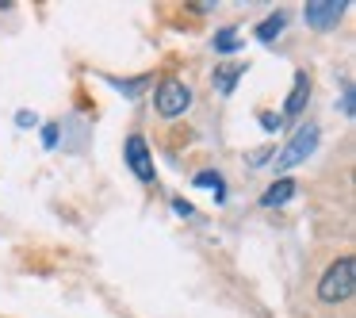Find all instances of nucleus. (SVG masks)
<instances>
[{"mask_svg": "<svg viewBox=\"0 0 356 318\" xmlns=\"http://www.w3.org/2000/svg\"><path fill=\"white\" fill-rule=\"evenodd\" d=\"M356 292V264L353 257H337V261L325 269V276L318 280V299L322 303H345Z\"/></svg>", "mask_w": 356, "mask_h": 318, "instance_id": "f257e3e1", "label": "nucleus"}, {"mask_svg": "<svg viewBox=\"0 0 356 318\" xmlns=\"http://www.w3.org/2000/svg\"><path fill=\"white\" fill-rule=\"evenodd\" d=\"M154 104H157V116L177 119V116H184V111H188V104H192V88H188L184 81L169 77V81H161V85H157Z\"/></svg>", "mask_w": 356, "mask_h": 318, "instance_id": "f03ea898", "label": "nucleus"}, {"mask_svg": "<svg viewBox=\"0 0 356 318\" xmlns=\"http://www.w3.org/2000/svg\"><path fill=\"white\" fill-rule=\"evenodd\" d=\"M314 146H318V127H302V131L295 134V138L287 142L284 150H280V157H276V169H291V165L307 161V157L314 154Z\"/></svg>", "mask_w": 356, "mask_h": 318, "instance_id": "7ed1b4c3", "label": "nucleus"}, {"mask_svg": "<svg viewBox=\"0 0 356 318\" xmlns=\"http://www.w3.org/2000/svg\"><path fill=\"white\" fill-rule=\"evenodd\" d=\"M127 165H131V173L142 180V184H154V157H149V146L142 134H131L127 138Z\"/></svg>", "mask_w": 356, "mask_h": 318, "instance_id": "20e7f679", "label": "nucleus"}, {"mask_svg": "<svg viewBox=\"0 0 356 318\" xmlns=\"http://www.w3.org/2000/svg\"><path fill=\"white\" fill-rule=\"evenodd\" d=\"M341 12H345V4L341 0H325V4H307V24L318 27V31H325L330 24H337Z\"/></svg>", "mask_w": 356, "mask_h": 318, "instance_id": "39448f33", "label": "nucleus"}, {"mask_svg": "<svg viewBox=\"0 0 356 318\" xmlns=\"http://www.w3.org/2000/svg\"><path fill=\"white\" fill-rule=\"evenodd\" d=\"M307 100H310V77H307V73H295V88H291V96H287L284 116H280V119H295V116H302Z\"/></svg>", "mask_w": 356, "mask_h": 318, "instance_id": "423d86ee", "label": "nucleus"}, {"mask_svg": "<svg viewBox=\"0 0 356 318\" xmlns=\"http://www.w3.org/2000/svg\"><path fill=\"white\" fill-rule=\"evenodd\" d=\"M245 73V62H230V65H218L215 70V88L222 96H230L234 93V85H238V77Z\"/></svg>", "mask_w": 356, "mask_h": 318, "instance_id": "0eeeda50", "label": "nucleus"}, {"mask_svg": "<svg viewBox=\"0 0 356 318\" xmlns=\"http://www.w3.org/2000/svg\"><path fill=\"white\" fill-rule=\"evenodd\" d=\"M291 196H295V180L284 177V180H276V184L261 196V203H264V207H280V203H287Z\"/></svg>", "mask_w": 356, "mask_h": 318, "instance_id": "6e6552de", "label": "nucleus"}, {"mask_svg": "<svg viewBox=\"0 0 356 318\" xmlns=\"http://www.w3.org/2000/svg\"><path fill=\"white\" fill-rule=\"evenodd\" d=\"M284 24H287V16H284V12H276V16H268L261 27H257V39H261V42H272L280 31H284Z\"/></svg>", "mask_w": 356, "mask_h": 318, "instance_id": "1a4fd4ad", "label": "nucleus"}, {"mask_svg": "<svg viewBox=\"0 0 356 318\" xmlns=\"http://www.w3.org/2000/svg\"><path fill=\"white\" fill-rule=\"evenodd\" d=\"M238 47H241V39L234 35V27H226L222 35H215V50H218V54H230V50H238Z\"/></svg>", "mask_w": 356, "mask_h": 318, "instance_id": "9d476101", "label": "nucleus"}, {"mask_svg": "<svg viewBox=\"0 0 356 318\" xmlns=\"http://www.w3.org/2000/svg\"><path fill=\"white\" fill-rule=\"evenodd\" d=\"M195 184H200V188H215V196H222V177H218V173H200Z\"/></svg>", "mask_w": 356, "mask_h": 318, "instance_id": "9b49d317", "label": "nucleus"}, {"mask_svg": "<svg viewBox=\"0 0 356 318\" xmlns=\"http://www.w3.org/2000/svg\"><path fill=\"white\" fill-rule=\"evenodd\" d=\"M261 127H264V131H280V127H284V119H280V116H268V111H264V116H261Z\"/></svg>", "mask_w": 356, "mask_h": 318, "instance_id": "f8f14e48", "label": "nucleus"}, {"mask_svg": "<svg viewBox=\"0 0 356 318\" xmlns=\"http://www.w3.org/2000/svg\"><path fill=\"white\" fill-rule=\"evenodd\" d=\"M172 207H177V215H192V203H184V200H172Z\"/></svg>", "mask_w": 356, "mask_h": 318, "instance_id": "ddd939ff", "label": "nucleus"}]
</instances>
